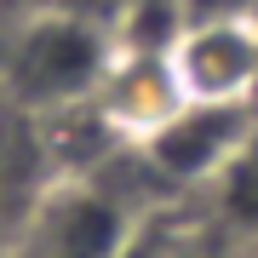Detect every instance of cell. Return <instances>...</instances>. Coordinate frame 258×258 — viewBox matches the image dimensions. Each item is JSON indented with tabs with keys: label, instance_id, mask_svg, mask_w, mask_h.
Instances as JSON below:
<instances>
[{
	"label": "cell",
	"instance_id": "obj_6",
	"mask_svg": "<svg viewBox=\"0 0 258 258\" xmlns=\"http://www.w3.org/2000/svg\"><path fill=\"white\" fill-rule=\"evenodd\" d=\"M184 6V18L189 12H247V18H258V0H178Z\"/></svg>",
	"mask_w": 258,
	"mask_h": 258
},
{
	"label": "cell",
	"instance_id": "obj_2",
	"mask_svg": "<svg viewBox=\"0 0 258 258\" xmlns=\"http://www.w3.org/2000/svg\"><path fill=\"white\" fill-rule=\"evenodd\" d=\"M115 57V40L103 29L69 18V12H40L29 18V29L12 40V92H18L29 109H46V115H69L86 109V98L98 92L103 69Z\"/></svg>",
	"mask_w": 258,
	"mask_h": 258
},
{
	"label": "cell",
	"instance_id": "obj_3",
	"mask_svg": "<svg viewBox=\"0 0 258 258\" xmlns=\"http://www.w3.org/2000/svg\"><path fill=\"white\" fill-rule=\"evenodd\" d=\"M252 126L258 103H178L149 138L126 144V155L166 189H201L235 166Z\"/></svg>",
	"mask_w": 258,
	"mask_h": 258
},
{
	"label": "cell",
	"instance_id": "obj_4",
	"mask_svg": "<svg viewBox=\"0 0 258 258\" xmlns=\"http://www.w3.org/2000/svg\"><path fill=\"white\" fill-rule=\"evenodd\" d=\"M184 103H258V18L247 12H189L166 40Z\"/></svg>",
	"mask_w": 258,
	"mask_h": 258
},
{
	"label": "cell",
	"instance_id": "obj_5",
	"mask_svg": "<svg viewBox=\"0 0 258 258\" xmlns=\"http://www.w3.org/2000/svg\"><path fill=\"white\" fill-rule=\"evenodd\" d=\"M218 189H224V207H230L241 224H252V230H258V126H252L247 149L235 155V166L218 178Z\"/></svg>",
	"mask_w": 258,
	"mask_h": 258
},
{
	"label": "cell",
	"instance_id": "obj_1",
	"mask_svg": "<svg viewBox=\"0 0 258 258\" xmlns=\"http://www.w3.org/2000/svg\"><path fill=\"white\" fill-rule=\"evenodd\" d=\"M144 207H132L103 178H57L29 207L18 235L0 247V258H115L126 235L138 230Z\"/></svg>",
	"mask_w": 258,
	"mask_h": 258
}]
</instances>
